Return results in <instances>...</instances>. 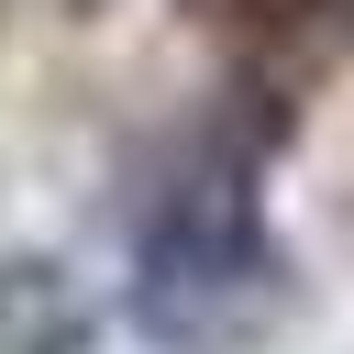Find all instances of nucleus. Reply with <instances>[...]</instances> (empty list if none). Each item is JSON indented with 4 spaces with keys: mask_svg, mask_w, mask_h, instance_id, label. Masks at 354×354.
<instances>
[{
    "mask_svg": "<svg viewBox=\"0 0 354 354\" xmlns=\"http://www.w3.org/2000/svg\"><path fill=\"white\" fill-rule=\"evenodd\" d=\"M77 332H88V310H77L66 266L55 254H11L0 266V354H77Z\"/></svg>",
    "mask_w": 354,
    "mask_h": 354,
    "instance_id": "2",
    "label": "nucleus"
},
{
    "mask_svg": "<svg viewBox=\"0 0 354 354\" xmlns=\"http://www.w3.org/2000/svg\"><path fill=\"white\" fill-rule=\"evenodd\" d=\"M266 277H277V232H266L254 144L232 122L177 133L133 188V310L155 332H221L232 310L266 299Z\"/></svg>",
    "mask_w": 354,
    "mask_h": 354,
    "instance_id": "1",
    "label": "nucleus"
}]
</instances>
